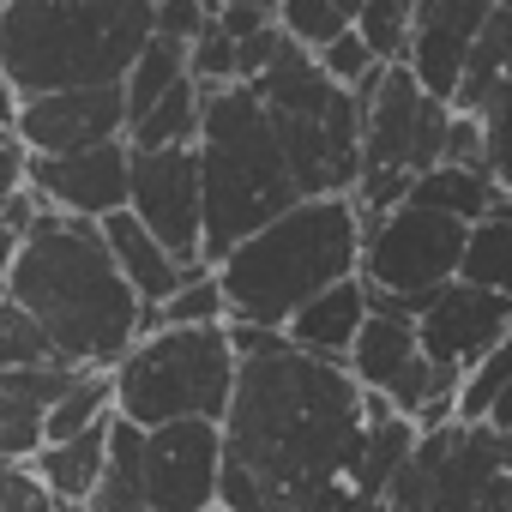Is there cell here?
Returning <instances> with one entry per match:
<instances>
[{"mask_svg": "<svg viewBox=\"0 0 512 512\" xmlns=\"http://www.w3.org/2000/svg\"><path fill=\"white\" fill-rule=\"evenodd\" d=\"M241 374L223 416V512H380L374 392L284 332L229 326Z\"/></svg>", "mask_w": 512, "mask_h": 512, "instance_id": "cell-1", "label": "cell"}, {"mask_svg": "<svg viewBox=\"0 0 512 512\" xmlns=\"http://www.w3.org/2000/svg\"><path fill=\"white\" fill-rule=\"evenodd\" d=\"M7 296L37 320L55 362L115 374L127 350L145 338V302L121 278L103 223L43 211L37 229L19 241Z\"/></svg>", "mask_w": 512, "mask_h": 512, "instance_id": "cell-2", "label": "cell"}, {"mask_svg": "<svg viewBox=\"0 0 512 512\" xmlns=\"http://www.w3.org/2000/svg\"><path fill=\"white\" fill-rule=\"evenodd\" d=\"M362 211L356 199H302L260 235L223 253L217 284L229 296V326L284 332L314 296L344 278H362Z\"/></svg>", "mask_w": 512, "mask_h": 512, "instance_id": "cell-3", "label": "cell"}, {"mask_svg": "<svg viewBox=\"0 0 512 512\" xmlns=\"http://www.w3.org/2000/svg\"><path fill=\"white\" fill-rule=\"evenodd\" d=\"M157 37V0H7L0 67L19 97L127 85Z\"/></svg>", "mask_w": 512, "mask_h": 512, "instance_id": "cell-4", "label": "cell"}, {"mask_svg": "<svg viewBox=\"0 0 512 512\" xmlns=\"http://www.w3.org/2000/svg\"><path fill=\"white\" fill-rule=\"evenodd\" d=\"M193 151L205 181V266H223L229 247L302 205L290 151L253 85L205 91V127Z\"/></svg>", "mask_w": 512, "mask_h": 512, "instance_id": "cell-5", "label": "cell"}, {"mask_svg": "<svg viewBox=\"0 0 512 512\" xmlns=\"http://www.w3.org/2000/svg\"><path fill=\"white\" fill-rule=\"evenodd\" d=\"M253 91L290 151L302 199H350L362 181V97L326 79L320 55L290 37L278 61L253 79Z\"/></svg>", "mask_w": 512, "mask_h": 512, "instance_id": "cell-6", "label": "cell"}, {"mask_svg": "<svg viewBox=\"0 0 512 512\" xmlns=\"http://www.w3.org/2000/svg\"><path fill=\"white\" fill-rule=\"evenodd\" d=\"M235 374H241V356L229 326L145 332L115 368V416H127L145 434L169 422H223L235 398Z\"/></svg>", "mask_w": 512, "mask_h": 512, "instance_id": "cell-7", "label": "cell"}, {"mask_svg": "<svg viewBox=\"0 0 512 512\" xmlns=\"http://www.w3.org/2000/svg\"><path fill=\"white\" fill-rule=\"evenodd\" d=\"M356 97H362V181L350 199H356L362 223H380L386 211H398L416 193L422 175H434L446 163L452 103L428 97L404 61L380 67Z\"/></svg>", "mask_w": 512, "mask_h": 512, "instance_id": "cell-8", "label": "cell"}, {"mask_svg": "<svg viewBox=\"0 0 512 512\" xmlns=\"http://www.w3.org/2000/svg\"><path fill=\"white\" fill-rule=\"evenodd\" d=\"M380 512H512V434L488 422L428 428Z\"/></svg>", "mask_w": 512, "mask_h": 512, "instance_id": "cell-9", "label": "cell"}, {"mask_svg": "<svg viewBox=\"0 0 512 512\" xmlns=\"http://www.w3.org/2000/svg\"><path fill=\"white\" fill-rule=\"evenodd\" d=\"M464 241H470V223L464 217L404 199L398 211H386L362 235V284H368V302L374 308H398V314L416 320L428 296H440L446 284H458V272H464Z\"/></svg>", "mask_w": 512, "mask_h": 512, "instance_id": "cell-10", "label": "cell"}, {"mask_svg": "<svg viewBox=\"0 0 512 512\" xmlns=\"http://www.w3.org/2000/svg\"><path fill=\"white\" fill-rule=\"evenodd\" d=\"M350 374L362 380V392L386 398V404H392L398 416H410L422 434L458 422V386H464V380H452V374L434 368V356L422 350L416 320L398 314V308H374V314H368V326H362V338H356V350H350Z\"/></svg>", "mask_w": 512, "mask_h": 512, "instance_id": "cell-11", "label": "cell"}, {"mask_svg": "<svg viewBox=\"0 0 512 512\" xmlns=\"http://www.w3.org/2000/svg\"><path fill=\"white\" fill-rule=\"evenodd\" d=\"M175 260L193 272L205 266V181L199 151H133V205H127Z\"/></svg>", "mask_w": 512, "mask_h": 512, "instance_id": "cell-12", "label": "cell"}, {"mask_svg": "<svg viewBox=\"0 0 512 512\" xmlns=\"http://www.w3.org/2000/svg\"><path fill=\"white\" fill-rule=\"evenodd\" d=\"M145 500L151 512H217L223 506V422H169L145 434Z\"/></svg>", "mask_w": 512, "mask_h": 512, "instance_id": "cell-13", "label": "cell"}, {"mask_svg": "<svg viewBox=\"0 0 512 512\" xmlns=\"http://www.w3.org/2000/svg\"><path fill=\"white\" fill-rule=\"evenodd\" d=\"M416 332H422V350L434 356V368L464 380L476 362H488L512 338V296H494V290H476L458 278L422 302Z\"/></svg>", "mask_w": 512, "mask_h": 512, "instance_id": "cell-14", "label": "cell"}, {"mask_svg": "<svg viewBox=\"0 0 512 512\" xmlns=\"http://www.w3.org/2000/svg\"><path fill=\"white\" fill-rule=\"evenodd\" d=\"M31 193L61 217L103 223L133 205V145L109 139L91 151H67V157H31Z\"/></svg>", "mask_w": 512, "mask_h": 512, "instance_id": "cell-15", "label": "cell"}, {"mask_svg": "<svg viewBox=\"0 0 512 512\" xmlns=\"http://www.w3.org/2000/svg\"><path fill=\"white\" fill-rule=\"evenodd\" d=\"M19 139H25L31 157H67V151L127 139V91L121 85H91V91L31 97L25 115H19Z\"/></svg>", "mask_w": 512, "mask_h": 512, "instance_id": "cell-16", "label": "cell"}, {"mask_svg": "<svg viewBox=\"0 0 512 512\" xmlns=\"http://www.w3.org/2000/svg\"><path fill=\"white\" fill-rule=\"evenodd\" d=\"M500 0H422L416 7V37H410V73L422 79L428 97L452 103L458 97V79H464V61L482 37V25L494 19Z\"/></svg>", "mask_w": 512, "mask_h": 512, "instance_id": "cell-17", "label": "cell"}, {"mask_svg": "<svg viewBox=\"0 0 512 512\" xmlns=\"http://www.w3.org/2000/svg\"><path fill=\"white\" fill-rule=\"evenodd\" d=\"M368 314H374L368 284H362V278H344V284H332L326 296H314V302L284 326V338H290L296 350L320 356V362H344V368H350V350H356Z\"/></svg>", "mask_w": 512, "mask_h": 512, "instance_id": "cell-18", "label": "cell"}, {"mask_svg": "<svg viewBox=\"0 0 512 512\" xmlns=\"http://www.w3.org/2000/svg\"><path fill=\"white\" fill-rule=\"evenodd\" d=\"M103 241H109V253H115V266H121V278L133 284V296L145 302V308H163L181 284H187V266L175 260V253L133 217V211H115V217H103Z\"/></svg>", "mask_w": 512, "mask_h": 512, "instance_id": "cell-19", "label": "cell"}, {"mask_svg": "<svg viewBox=\"0 0 512 512\" xmlns=\"http://www.w3.org/2000/svg\"><path fill=\"white\" fill-rule=\"evenodd\" d=\"M109 428H115V422H103V428H91V434H79V440H49V446L31 458L37 482H43L61 506H85V500L97 494L103 464H109Z\"/></svg>", "mask_w": 512, "mask_h": 512, "instance_id": "cell-20", "label": "cell"}, {"mask_svg": "<svg viewBox=\"0 0 512 512\" xmlns=\"http://www.w3.org/2000/svg\"><path fill=\"white\" fill-rule=\"evenodd\" d=\"M506 73H512V0H500L494 19L482 25L476 49H470V61H464V79H458L452 109H458V115H482V109L494 103V91L506 85Z\"/></svg>", "mask_w": 512, "mask_h": 512, "instance_id": "cell-21", "label": "cell"}, {"mask_svg": "<svg viewBox=\"0 0 512 512\" xmlns=\"http://www.w3.org/2000/svg\"><path fill=\"white\" fill-rule=\"evenodd\" d=\"M85 506L91 512H151V500H145V428H133L127 416H115V428H109V464H103V482Z\"/></svg>", "mask_w": 512, "mask_h": 512, "instance_id": "cell-22", "label": "cell"}, {"mask_svg": "<svg viewBox=\"0 0 512 512\" xmlns=\"http://www.w3.org/2000/svg\"><path fill=\"white\" fill-rule=\"evenodd\" d=\"M416 205H434V211H452V217H464V223H482L494 205H506L512 193L488 175V169H464V163H440L434 175H422L416 181V193H410Z\"/></svg>", "mask_w": 512, "mask_h": 512, "instance_id": "cell-23", "label": "cell"}, {"mask_svg": "<svg viewBox=\"0 0 512 512\" xmlns=\"http://www.w3.org/2000/svg\"><path fill=\"white\" fill-rule=\"evenodd\" d=\"M199 127H205V91H199V79H181L145 121L127 127V145L133 151H181V145H199Z\"/></svg>", "mask_w": 512, "mask_h": 512, "instance_id": "cell-24", "label": "cell"}, {"mask_svg": "<svg viewBox=\"0 0 512 512\" xmlns=\"http://www.w3.org/2000/svg\"><path fill=\"white\" fill-rule=\"evenodd\" d=\"M464 284L476 290H494V296H512V199L494 205L482 223H470V241H464Z\"/></svg>", "mask_w": 512, "mask_h": 512, "instance_id": "cell-25", "label": "cell"}, {"mask_svg": "<svg viewBox=\"0 0 512 512\" xmlns=\"http://www.w3.org/2000/svg\"><path fill=\"white\" fill-rule=\"evenodd\" d=\"M181 79H193V73H187V43L151 37V49L133 61V73H127V85H121V91H127V127H133V121H145V115H151V109H157Z\"/></svg>", "mask_w": 512, "mask_h": 512, "instance_id": "cell-26", "label": "cell"}, {"mask_svg": "<svg viewBox=\"0 0 512 512\" xmlns=\"http://www.w3.org/2000/svg\"><path fill=\"white\" fill-rule=\"evenodd\" d=\"M163 326H229V296L217 284V266H193L163 308H145V332H163Z\"/></svg>", "mask_w": 512, "mask_h": 512, "instance_id": "cell-27", "label": "cell"}, {"mask_svg": "<svg viewBox=\"0 0 512 512\" xmlns=\"http://www.w3.org/2000/svg\"><path fill=\"white\" fill-rule=\"evenodd\" d=\"M103 422H115V374H97V368L43 416L49 440H79V434H91V428H103Z\"/></svg>", "mask_w": 512, "mask_h": 512, "instance_id": "cell-28", "label": "cell"}, {"mask_svg": "<svg viewBox=\"0 0 512 512\" xmlns=\"http://www.w3.org/2000/svg\"><path fill=\"white\" fill-rule=\"evenodd\" d=\"M416 7H422V0H368V7H362L356 31L368 37V49H374V55H380L386 67L410 61V37H416Z\"/></svg>", "mask_w": 512, "mask_h": 512, "instance_id": "cell-29", "label": "cell"}, {"mask_svg": "<svg viewBox=\"0 0 512 512\" xmlns=\"http://www.w3.org/2000/svg\"><path fill=\"white\" fill-rule=\"evenodd\" d=\"M278 25H284L290 43H302L314 55L326 43H338L344 31H356V19L344 13V0H278Z\"/></svg>", "mask_w": 512, "mask_h": 512, "instance_id": "cell-30", "label": "cell"}, {"mask_svg": "<svg viewBox=\"0 0 512 512\" xmlns=\"http://www.w3.org/2000/svg\"><path fill=\"white\" fill-rule=\"evenodd\" d=\"M506 386H512V338H506L488 362H476V368L464 374V386H458V422H488L494 404L506 398Z\"/></svg>", "mask_w": 512, "mask_h": 512, "instance_id": "cell-31", "label": "cell"}, {"mask_svg": "<svg viewBox=\"0 0 512 512\" xmlns=\"http://www.w3.org/2000/svg\"><path fill=\"white\" fill-rule=\"evenodd\" d=\"M187 73L199 79V91H223V85H241V43L217 25V13H211V25H205V37L187 49Z\"/></svg>", "mask_w": 512, "mask_h": 512, "instance_id": "cell-32", "label": "cell"}, {"mask_svg": "<svg viewBox=\"0 0 512 512\" xmlns=\"http://www.w3.org/2000/svg\"><path fill=\"white\" fill-rule=\"evenodd\" d=\"M49 410L25 404V398H7L0 392V464H31L43 446H49V428H43Z\"/></svg>", "mask_w": 512, "mask_h": 512, "instance_id": "cell-33", "label": "cell"}, {"mask_svg": "<svg viewBox=\"0 0 512 512\" xmlns=\"http://www.w3.org/2000/svg\"><path fill=\"white\" fill-rule=\"evenodd\" d=\"M37 362H55L49 338L37 332V320L13 296H0V374L7 368H37Z\"/></svg>", "mask_w": 512, "mask_h": 512, "instance_id": "cell-34", "label": "cell"}, {"mask_svg": "<svg viewBox=\"0 0 512 512\" xmlns=\"http://www.w3.org/2000/svg\"><path fill=\"white\" fill-rule=\"evenodd\" d=\"M320 67H326V79H338L344 91H362L386 61L368 49V37H362V31H344L338 43H326V49H320Z\"/></svg>", "mask_w": 512, "mask_h": 512, "instance_id": "cell-35", "label": "cell"}, {"mask_svg": "<svg viewBox=\"0 0 512 512\" xmlns=\"http://www.w3.org/2000/svg\"><path fill=\"white\" fill-rule=\"evenodd\" d=\"M482 133H488V175L512 193V73L494 91V103L482 109Z\"/></svg>", "mask_w": 512, "mask_h": 512, "instance_id": "cell-36", "label": "cell"}, {"mask_svg": "<svg viewBox=\"0 0 512 512\" xmlns=\"http://www.w3.org/2000/svg\"><path fill=\"white\" fill-rule=\"evenodd\" d=\"M211 0H157V37H169V43H199L205 37V25H211Z\"/></svg>", "mask_w": 512, "mask_h": 512, "instance_id": "cell-37", "label": "cell"}, {"mask_svg": "<svg viewBox=\"0 0 512 512\" xmlns=\"http://www.w3.org/2000/svg\"><path fill=\"white\" fill-rule=\"evenodd\" d=\"M0 512H55V494L31 464H0Z\"/></svg>", "mask_w": 512, "mask_h": 512, "instance_id": "cell-38", "label": "cell"}, {"mask_svg": "<svg viewBox=\"0 0 512 512\" xmlns=\"http://www.w3.org/2000/svg\"><path fill=\"white\" fill-rule=\"evenodd\" d=\"M31 187V151L13 127H0V211H7L19 193Z\"/></svg>", "mask_w": 512, "mask_h": 512, "instance_id": "cell-39", "label": "cell"}, {"mask_svg": "<svg viewBox=\"0 0 512 512\" xmlns=\"http://www.w3.org/2000/svg\"><path fill=\"white\" fill-rule=\"evenodd\" d=\"M19 115H25V97H19V85L7 79V67H0V127L19 133Z\"/></svg>", "mask_w": 512, "mask_h": 512, "instance_id": "cell-40", "label": "cell"}, {"mask_svg": "<svg viewBox=\"0 0 512 512\" xmlns=\"http://www.w3.org/2000/svg\"><path fill=\"white\" fill-rule=\"evenodd\" d=\"M13 260H19V235L0 229V296H7V278H13Z\"/></svg>", "mask_w": 512, "mask_h": 512, "instance_id": "cell-41", "label": "cell"}, {"mask_svg": "<svg viewBox=\"0 0 512 512\" xmlns=\"http://www.w3.org/2000/svg\"><path fill=\"white\" fill-rule=\"evenodd\" d=\"M488 428H500V434H512V386H506V398L494 404V416H488Z\"/></svg>", "mask_w": 512, "mask_h": 512, "instance_id": "cell-42", "label": "cell"}, {"mask_svg": "<svg viewBox=\"0 0 512 512\" xmlns=\"http://www.w3.org/2000/svg\"><path fill=\"white\" fill-rule=\"evenodd\" d=\"M211 7H272L278 13V0H211Z\"/></svg>", "mask_w": 512, "mask_h": 512, "instance_id": "cell-43", "label": "cell"}, {"mask_svg": "<svg viewBox=\"0 0 512 512\" xmlns=\"http://www.w3.org/2000/svg\"><path fill=\"white\" fill-rule=\"evenodd\" d=\"M362 7H368V0H344V13H350V19H362Z\"/></svg>", "mask_w": 512, "mask_h": 512, "instance_id": "cell-44", "label": "cell"}, {"mask_svg": "<svg viewBox=\"0 0 512 512\" xmlns=\"http://www.w3.org/2000/svg\"><path fill=\"white\" fill-rule=\"evenodd\" d=\"M55 512H91V506H61V500H55Z\"/></svg>", "mask_w": 512, "mask_h": 512, "instance_id": "cell-45", "label": "cell"}, {"mask_svg": "<svg viewBox=\"0 0 512 512\" xmlns=\"http://www.w3.org/2000/svg\"><path fill=\"white\" fill-rule=\"evenodd\" d=\"M0 19H7V0H0Z\"/></svg>", "mask_w": 512, "mask_h": 512, "instance_id": "cell-46", "label": "cell"}, {"mask_svg": "<svg viewBox=\"0 0 512 512\" xmlns=\"http://www.w3.org/2000/svg\"><path fill=\"white\" fill-rule=\"evenodd\" d=\"M217 512H223V506H217Z\"/></svg>", "mask_w": 512, "mask_h": 512, "instance_id": "cell-47", "label": "cell"}]
</instances>
